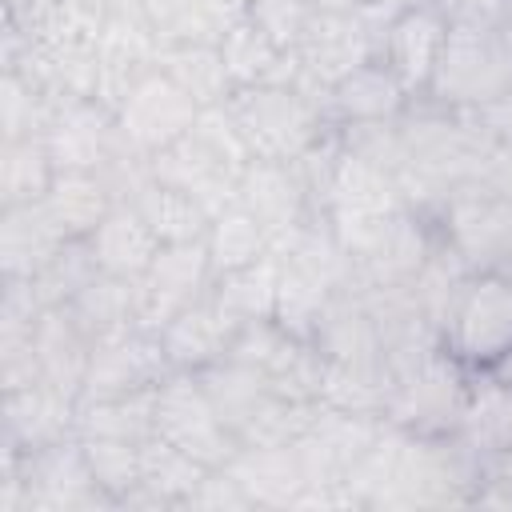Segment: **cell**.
Returning a JSON list of instances; mask_svg holds the SVG:
<instances>
[{"label":"cell","instance_id":"6da1fadb","mask_svg":"<svg viewBox=\"0 0 512 512\" xmlns=\"http://www.w3.org/2000/svg\"><path fill=\"white\" fill-rule=\"evenodd\" d=\"M224 104H228L252 160L296 164L332 128L328 112H324V100L316 92H308L304 84L236 88Z\"/></svg>","mask_w":512,"mask_h":512},{"label":"cell","instance_id":"7a4b0ae2","mask_svg":"<svg viewBox=\"0 0 512 512\" xmlns=\"http://www.w3.org/2000/svg\"><path fill=\"white\" fill-rule=\"evenodd\" d=\"M512 92V36L504 24L452 20L436 80L424 100L468 112Z\"/></svg>","mask_w":512,"mask_h":512},{"label":"cell","instance_id":"3957f363","mask_svg":"<svg viewBox=\"0 0 512 512\" xmlns=\"http://www.w3.org/2000/svg\"><path fill=\"white\" fill-rule=\"evenodd\" d=\"M512 344V276L504 272H472L444 320H440V348L464 372H488Z\"/></svg>","mask_w":512,"mask_h":512},{"label":"cell","instance_id":"277c9868","mask_svg":"<svg viewBox=\"0 0 512 512\" xmlns=\"http://www.w3.org/2000/svg\"><path fill=\"white\" fill-rule=\"evenodd\" d=\"M432 220H436L440 244L468 272L512 276V196H500L468 180L444 200V208Z\"/></svg>","mask_w":512,"mask_h":512},{"label":"cell","instance_id":"5b68a950","mask_svg":"<svg viewBox=\"0 0 512 512\" xmlns=\"http://www.w3.org/2000/svg\"><path fill=\"white\" fill-rule=\"evenodd\" d=\"M156 436L192 460L220 468L240 448L236 432L216 412L204 380L196 372H168L156 388Z\"/></svg>","mask_w":512,"mask_h":512},{"label":"cell","instance_id":"8992f818","mask_svg":"<svg viewBox=\"0 0 512 512\" xmlns=\"http://www.w3.org/2000/svg\"><path fill=\"white\" fill-rule=\"evenodd\" d=\"M380 48V24H372L364 12H312L308 32L296 48L300 56V84L328 100V92L364 60H372ZM328 112V108H324Z\"/></svg>","mask_w":512,"mask_h":512},{"label":"cell","instance_id":"52a82bcc","mask_svg":"<svg viewBox=\"0 0 512 512\" xmlns=\"http://www.w3.org/2000/svg\"><path fill=\"white\" fill-rule=\"evenodd\" d=\"M172 372L160 332L144 324L116 328L100 340H92L88 372L80 400H104V396H128V392H148Z\"/></svg>","mask_w":512,"mask_h":512},{"label":"cell","instance_id":"ba28073f","mask_svg":"<svg viewBox=\"0 0 512 512\" xmlns=\"http://www.w3.org/2000/svg\"><path fill=\"white\" fill-rule=\"evenodd\" d=\"M116 128L128 144V152L156 156L160 148L176 144L200 116V104L156 64L120 104H116Z\"/></svg>","mask_w":512,"mask_h":512},{"label":"cell","instance_id":"9c48e42d","mask_svg":"<svg viewBox=\"0 0 512 512\" xmlns=\"http://www.w3.org/2000/svg\"><path fill=\"white\" fill-rule=\"evenodd\" d=\"M216 272L208 260L204 240L188 244H160L148 272L136 280V320L152 332H160L176 312L196 304L212 288Z\"/></svg>","mask_w":512,"mask_h":512},{"label":"cell","instance_id":"30bf717a","mask_svg":"<svg viewBox=\"0 0 512 512\" xmlns=\"http://www.w3.org/2000/svg\"><path fill=\"white\" fill-rule=\"evenodd\" d=\"M56 172H104L128 152L116 116L100 100H60L44 128Z\"/></svg>","mask_w":512,"mask_h":512},{"label":"cell","instance_id":"8fae6325","mask_svg":"<svg viewBox=\"0 0 512 512\" xmlns=\"http://www.w3.org/2000/svg\"><path fill=\"white\" fill-rule=\"evenodd\" d=\"M448 28H452V16L436 0L408 8L404 16H396L380 28L376 56L396 72V80L408 88L412 100L428 96L440 56H444V44H448Z\"/></svg>","mask_w":512,"mask_h":512},{"label":"cell","instance_id":"7c38bea8","mask_svg":"<svg viewBox=\"0 0 512 512\" xmlns=\"http://www.w3.org/2000/svg\"><path fill=\"white\" fill-rule=\"evenodd\" d=\"M236 200L268 228L272 244L280 248L300 224L316 216L312 188L300 172V164H280V160H252L236 184Z\"/></svg>","mask_w":512,"mask_h":512},{"label":"cell","instance_id":"4fadbf2b","mask_svg":"<svg viewBox=\"0 0 512 512\" xmlns=\"http://www.w3.org/2000/svg\"><path fill=\"white\" fill-rule=\"evenodd\" d=\"M80 396L36 380L24 388L4 392V448L8 452H36L44 444L76 436Z\"/></svg>","mask_w":512,"mask_h":512},{"label":"cell","instance_id":"5bb4252c","mask_svg":"<svg viewBox=\"0 0 512 512\" xmlns=\"http://www.w3.org/2000/svg\"><path fill=\"white\" fill-rule=\"evenodd\" d=\"M332 128H360V124H392L412 108L408 88L396 80V72L372 56L360 68H352L324 100Z\"/></svg>","mask_w":512,"mask_h":512},{"label":"cell","instance_id":"9a60e30c","mask_svg":"<svg viewBox=\"0 0 512 512\" xmlns=\"http://www.w3.org/2000/svg\"><path fill=\"white\" fill-rule=\"evenodd\" d=\"M236 332L240 324L212 300V292H204L196 304H188L160 328V344H164L172 372H204L228 360Z\"/></svg>","mask_w":512,"mask_h":512},{"label":"cell","instance_id":"2e32d148","mask_svg":"<svg viewBox=\"0 0 512 512\" xmlns=\"http://www.w3.org/2000/svg\"><path fill=\"white\" fill-rule=\"evenodd\" d=\"M252 508H296L308 488V472L300 464L296 444H240L228 464Z\"/></svg>","mask_w":512,"mask_h":512},{"label":"cell","instance_id":"e0dca14e","mask_svg":"<svg viewBox=\"0 0 512 512\" xmlns=\"http://www.w3.org/2000/svg\"><path fill=\"white\" fill-rule=\"evenodd\" d=\"M96 268L104 276H116V280H140L148 272V264L156 260L160 252V236L152 232V224L140 216V208L132 200H120L100 224L96 232L84 240Z\"/></svg>","mask_w":512,"mask_h":512},{"label":"cell","instance_id":"ac0fdd59","mask_svg":"<svg viewBox=\"0 0 512 512\" xmlns=\"http://www.w3.org/2000/svg\"><path fill=\"white\" fill-rule=\"evenodd\" d=\"M232 92L236 88H260V84H300V56L276 48L244 12L224 28L216 40Z\"/></svg>","mask_w":512,"mask_h":512},{"label":"cell","instance_id":"d6986e66","mask_svg":"<svg viewBox=\"0 0 512 512\" xmlns=\"http://www.w3.org/2000/svg\"><path fill=\"white\" fill-rule=\"evenodd\" d=\"M120 204L108 172H56L48 192L40 196L44 216L64 240H88L96 224Z\"/></svg>","mask_w":512,"mask_h":512},{"label":"cell","instance_id":"ffe728a7","mask_svg":"<svg viewBox=\"0 0 512 512\" xmlns=\"http://www.w3.org/2000/svg\"><path fill=\"white\" fill-rule=\"evenodd\" d=\"M68 240L52 228L40 200L4 208L0 216V276L4 280H32Z\"/></svg>","mask_w":512,"mask_h":512},{"label":"cell","instance_id":"44dd1931","mask_svg":"<svg viewBox=\"0 0 512 512\" xmlns=\"http://www.w3.org/2000/svg\"><path fill=\"white\" fill-rule=\"evenodd\" d=\"M212 300L244 328L252 320H276V292H280V256L268 252L244 268L220 272L212 280Z\"/></svg>","mask_w":512,"mask_h":512},{"label":"cell","instance_id":"7402d4cb","mask_svg":"<svg viewBox=\"0 0 512 512\" xmlns=\"http://www.w3.org/2000/svg\"><path fill=\"white\" fill-rule=\"evenodd\" d=\"M248 0H144V12L160 44L220 40L224 28L244 12Z\"/></svg>","mask_w":512,"mask_h":512},{"label":"cell","instance_id":"603a6c76","mask_svg":"<svg viewBox=\"0 0 512 512\" xmlns=\"http://www.w3.org/2000/svg\"><path fill=\"white\" fill-rule=\"evenodd\" d=\"M160 68H164L200 108L224 104V100L232 96V80H228V68H224V56H220V44H216V40L164 44V48H160Z\"/></svg>","mask_w":512,"mask_h":512},{"label":"cell","instance_id":"cb8c5ba5","mask_svg":"<svg viewBox=\"0 0 512 512\" xmlns=\"http://www.w3.org/2000/svg\"><path fill=\"white\" fill-rule=\"evenodd\" d=\"M204 248H208V260H212V272L216 276L220 272H232V268H244V264L260 260V256H268V252H276L268 228L240 200L224 204L212 216V224L204 232Z\"/></svg>","mask_w":512,"mask_h":512},{"label":"cell","instance_id":"d4e9b609","mask_svg":"<svg viewBox=\"0 0 512 512\" xmlns=\"http://www.w3.org/2000/svg\"><path fill=\"white\" fill-rule=\"evenodd\" d=\"M132 204H136L140 216L152 224V232L160 236V244L204 240V232H208V224H212V212H208L196 196H188V192H180V188H172V184H164V180H156V176L132 196Z\"/></svg>","mask_w":512,"mask_h":512},{"label":"cell","instance_id":"484cf974","mask_svg":"<svg viewBox=\"0 0 512 512\" xmlns=\"http://www.w3.org/2000/svg\"><path fill=\"white\" fill-rule=\"evenodd\" d=\"M52 180H56V164H52L44 136L4 140L0 148V204L4 208L36 204Z\"/></svg>","mask_w":512,"mask_h":512},{"label":"cell","instance_id":"4316f807","mask_svg":"<svg viewBox=\"0 0 512 512\" xmlns=\"http://www.w3.org/2000/svg\"><path fill=\"white\" fill-rule=\"evenodd\" d=\"M84 448V460L100 484V492L112 496L120 508L124 496L140 484V464H144V444L148 440H100V436H76Z\"/></svg>","mask_w":512,"mask_h":512},{"label":"cell","instance_id":"83f0119b","mask_svg":"<svg viewBox=\"0 0 512 512\" xmlns=\"http://www.w3.org/2000/svg\"><path fill=\"white\" fill-rule=\"evenodd\" d=\"M312 0H248L244 4V16L284 52H296L304 32H308V20H312Z\"/></svg>","mask_w":512,"mask_h":512},{"label":"cell","instance_id":"f1b7e54d","mask_svg":"<svg viewBox=\"0 0 512 512\" xmlns=\"http://www.w3.org/2000/svg\"><path fill=\"white\" fill-rule=\"evenodd\" d=\"M420 4H428V0H364V16L372 20V24H388V20H396V16H404L408 8H420Z\"/></svg>","mask_w":512,"mask_h":512},{"label":"cell","instance_id":"f546056e","mask_svg":"<svg viewBox=\"0 0 512 512\" xmlns=\"http://www.w3.org/2000/svg\"><path fill=\"white\" fill-rule=\"evenodd\" d=\"M488 376H492L496 384H504V388L512 392V344H508V352H504V356H500V360H496V364L488 368Z\"/></svg>","mask_w":512,"mask_h":512}]
</instances>
